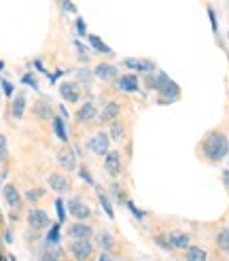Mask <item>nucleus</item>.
I'll return each instance as SVG.
<instances>
[{"mask_svg": "<svg viewBox=\"0 0 229 261\" xmlns=\"http://www.w3.org/2000/svg\"><path fill=\"white\" fill-rule=\"evenodd\" d=\"M2 89H4L6 95H11L13 94V83L11 81H2Z\"/></svg>", "mask_w": 229, "mask_h": 261, "instance_id": "40", "label": "nucleus"}, {"mask_svg": "<svg viewBox=\"0 0 229 261\" xmlns=\"http://www.w3.org/2000/svg\"><path fill=\"white\" fill-rule=\"evenodd\" d=\"M223 183H225V187L229 189V170L223 172Z\"/></svg>", "mask_w": 229, "mask_h": 261, "instance_id": "43", "label": "nucleus"}, {"mask_svg": "<svg viewBox=\"0 0 229 261\" xmlns=\"http://www.w3.org/2000/svg\"><path fill=\"white\" fill-rule=\"evenodd\" d=\"M49 214H47V210H43V208H32L30 213H28V225L32 229H45V227H49Z\"/></svg>", "mask_w": 229, "mask_h": 261, "instance_id": "3", "label": "nucleus"}, {"mask_svg": "<svg viewBox=\"0 0 229 261\" xmlns=\"http://www.w3.org/2000/svg\"><path fill=\"white\" fill-rule=\"evenodd\" d=\"M108 136H113V140H123V136H125V125L119 121V117L114 119V121H111V134Z\"/></svg>", "mask_w": 229, "mask_h": 261, "instance_id": "23", "label": "nucleus"}, {"mask_svg": "<svg viewBox=\"0 0 229 261\" xmlns=\"http://www.w3.org/2000/svg\"><path fill=\"white\" fill-rule=\"evenodd\" d=\"M216 244H219L221 251L229 253V227H225V229H221V232H219V236H216Z\"/></svg>", "mask_w": 229, "mask_h": 261, "instance_id": "26", "label": "nucleus"}, {"mask_svg": "<svg viewBox=\"0 0 229 261\" xmlns=\"http://www.w3.org/2000/svg\"><path fill=\"white\" fill-rule=\"evenodd\" d=\"M123 66L138 70V72H155V64L149 62V60H138V57H125Z\"/></svg>", "mask_w": 229, "mask_h": 261, "instance_id": "14", "label": "nucleus"}, {"mask_svg": "<svg viewBox=\"0 0 229 261\" xmlns=\"http://www.w3.org/2000/svg\"><path fill=\"white\" fill-rule=\"evenodd\" d=\"M119 113H121L119 102L111 100V102H106V106H104V108H102V113H100L98 121H100V123H111V121H114V119L119 117Z\"/></svg>", "mask_w": 229, "mask_h": 261, "instance_id": "11", "label": "nucleus"}, {"mask_svg": "<svg viewBox=\"0 0 229 261\" xmlns=\"http://www.w3.org/2000/svg\"><path fill=\"white\" fill-rule=\"evenodd\" d=\"M70 253L74 255L76 261H85L93 255V246L89 240H74L72 244H70Z\"/></svg>", "mask_w": 229, "mask_h": 261, "instance_id": "4", "label": "nucleus"}, {"mask_svg": "<svg viewBox=\"0 0 229 261\" xmlns=\"http://www.w3.org/2000/svg\"><path fill=\"white\" fill-rule=\"evenodd\" d=\"M178 95H181V87L174 81H170L163 89H159V104H172L178 100Z\"/></svg>", "mask_w": 229, "mask_h": 261, "instance_id": "7", "label": "nucleus"}, {"mask_svg": "<svg viewBox=\"0 0 229 261\" xmlns=\"http://www.w3.org/2000/svg\"><path fill=\"white\" fill-rule=\"evenodd\" d=\"M4 157H6V138L0 134V164L4 162Z\"/></svg>", "mask_w": 229, "mask_h": 261, "instance_id": "35", "label": "nucleus"}, {"mask_svg": "<svg viewBox=\"0 0 229 261\" xmlns=\"http://www.w3.org/2000/svg\"><path fill=\"white\" fill-rule=\"evenodd\" d=\"M208 255L204 248H197V246H189L187 248V261H206Z\"/></svg>", "mask_w": 229, "mask_h": 261, "instance_id": "24", "label": "nucleus"}, {"mask_svg": "<svg viewBox=\"0 0 229 261\" xmlns=\"http://www.w3.org/2000/svg\"><path fill=\"white\" fill-rule=\"evenodd\" d=\"M0 225H2V214H0Z\"/></svg>", "mask_w": 229, "mask_h": 261, "instance_id": "47", "label": "nucleus"}, {"mask_svg": "<svg viewBox=\"0 0 229 261\" xmlns=\"http://www.w3.org/2000/svg\"><path fill=\"white\" fill-rule=\"evenodd\" d=\"M204 159H208L210 164H219L227 157L229 153V142H227V136L219 130L210 132L206 138L202 140V146H200Z\"/></svg>", "mask_w": 229, "mask_h": 261, "instance_id": "1", "label": "nucleus"}, {"mask_svg": "<svg viewBox=\"0 0 229 261\" xmlns=\"http://www.w3.org/2000/svg\"><path fill=\"white\" fill-rule=\"evenodd\" d=\"M47 240H49V242H57V240H60V225L51 227V232H49V236H47Z\"/></svg>", "mask_w": 229, "mask_h": 261, "instance_id": "34", "label": "nucleus"}, {"mask_svg": "<svg viewBox=\"0 0 229 261\" xmlns=\"http://www.w3.org/2000/svg\"><path fill=\"white\" fill-rule=\"evenodd\" d=\"M43 195H45V189H28V193H25L30 204H38V200H43Z\"/></svg>", "mask_w": 229, "mask_h": 261, "instance_id": "27", "label": "nucleus"}, {"mask_svg": "<svg viewBox=\"0 0 229 261\" xmlns=\"http://www.w3.org/2000/svg\"><path fill=\"white\" fill-rule=\"evenodd\" d=\"M89 38V45H92V49H95V53H102V55H113V49L108 47V45L102 41L100 36H95V34H87Z\"/></svg>", "mask_w": 229, "mask_h": 261, "instance_id": "22", "label": "nucleus"}, {"mask_svg": "<svg viewBox=\"0 0 229 261\" xmlns=\"http://www.w3.org/2000/svg\"><path fill=\"white\" fill-rule=\"evenodd\" d=\"M117 85L121 92H127V94H136L140 89V81L136 74H123V76H117Z\"/></svg>", "mask_w": 229, "mask_h": 261, "instance_id": "12", "label": "nucleus"}, {"mask_svg": "<svg viewBox=\"0 0 229 261\" xmlns=\"http://www.w3.org/2000/svg\"><path fill=\"white\" fill-rule=\"evenodd\" d=\"M68 236H70V238H74V240H89L93 236V229L89 225H85V223L76 221L74 225L68 227Z\"/></svg>", "mask_w": 229, "mask_h": 261, "instance_id": "10", "label": "nucleus"}, {"mask_svg": "<svg viewBox=\"0 0 229 261\" xmlns=\"http://www.w3.org/2000/svg\"><path fill=\"white\" fill-rule=\"evenodd\" d=\"M23 113H25V95L17 94L11 102V115H13V119H22Z\"/></svg>", "mask_w": 229, "mask_h": 261, "instance_id": "21", "label": "nucleus"}, {"mask_svg": "<svg viewBox=\"0 0 229 261\" xmlns=\"http://www.w3.org/2000/svg\"><path fill=\"white\" fill-rule=\"evenodd\" d=\"M60 6L66 13H76V6H74V2L72 0H60Z\"/></svg>", "mask_w": 229, "mask_h": 261, "instance_id": "32", "label": "nucleus"}, {"mask_svg": "<svg viewBox=\"0 0 229 261\" xmlns=\"http://www.w3.org/2000/svg\"><path fill=\"white\" fill-rule=\"evenodd\" d=\"M100 244L104 246V248H111L113 246V236L108 234V232H102L100 234Z\"/></svg>", "mask_w": 229, "mask_h": 261, "instance_id": "30", "label": "nucleus"}, {"mask_svg": "<svg viewBox=\"0 0 229 261\" xmlns=\"http://www.w3.org/2000/svg\"><path fill=\"white\" fill-rule=\"evenodd\" d=\"M108 144H111V136L104 134V132H98L95 136L89 138V142H87L89 151L95 153V155H106V153H108Z\"/></svg>", "mask_w": 229, "mask_h": 261, "instance_id": "2", "label": "nucleus"}, {"mask_svg": "<svg viewBox=\"0 0 229 261\" xmlns=\"http://www.w3.org/2000/svg\"><path fill=\"white\" fill-rule=\"evenodd\" d=\"M49 187L53 191H57V193H64V191H68L70 181L62 174V172H53V174H49Z\"/></svg>", "mask_w": 229, "mask_h": 261, "instance_id": "15", "label": "nucleus"}, {"mask_svg": "<svg viewBox=\"0 0 229 261\" xmlns=\"http://www.w3.org/2000/svg\"><path fill=\"white\" fill-rule=\"evenodd\" d=\"M151 76L146 79V87H151V89H163L165 85L170 83V79H168V74L165 72H149Z\"/></svg>", "mask_w": 229, "mask_h": 261, "instance_id": "19", "label": "nucleus"}, {"mask_svg": "<svg viewBox=\"0 0 229 261\" xmlns=\"http://www.w3.org/2000/svg\"><path fill=\"white\" fill-rule=\"evenodd\" d=\"M0 70H4V62L2 60H0Z\"/></svg>", "mask_w": 229, "mask_h": 261, "instance_id": "46", "label": "nucleus"}, {"mask_svg": "<svg viewBox=\"0 0 229 261\" xmlns=\"http://www.w3.org/2000/svg\"><path fill=\"white\" fill-rule=\"evenodd\" d=\"M208 15H210V24H212V30H214V34H216V32H219V25H216V15H214V11L208 9Z\"/></svg>", "mask_w": 229, "mask_h": 261, "instance_id": "38", "label": "nucleus"}, {"mask_svg": "<svg viewBox=\"0 0 229 261\" xmlns=\"http://www.w3.org/2000/svg\"><path fill=\"white\" fill-rule=\"evenodd\" d=\"M60 95L70 104H74V102L81 100V89L76 83H62L60 85Z\"/></svg>", "mask_w": 229, "mask_h": 261, "instance_id": "13", "label": "nucleus"}, {"mask_svg": "<svg viewBox=\"0 0 229 261\" xmlns=\"http://www.w3.org/2000/svg\"><path fill=\"white\" fill-rule=\"evenodd\" d=\"M4 200L9 204L11 208H19V204H22V195H19V191L15 185H4Z\"/></svg>", "mask_w": 229, "mask_h": 261, "instance_id": "17", "label": "nucleus"}, {"mask_svg": "<svg viewBox=\"0 0 229 261\" xmlns=\"http://www.w3.org/2000/svg\"><path fill=\"white\" fill-rule=\"evenodd\" d=\"M4 240H6V242H13V236H11V232H6V234H4Z\"/></svg>", "mask_w": 229, "mask_h": 261, "instance_id": "44", "label": "nucleus"}, {"mask_svg": "<svg viewBox=\"0 0 229 261\" xmlns=\"http://www.w3.org/2000/svg\"><path fill=\"white\" fill-rule=\"evenodd\" d=\"M125 206H127V208H130V210H132V214H134V216H136V219H138V221H140V219H142V216H144V213H140V210L136 208V204H134L132 200H127V202H125Z\"/></svg>", "mask_w": 229, "mask_h": 261, "instance_id": "31", "label": "nucleus"}, {"mask_svg": "<svg viewBox=\"0 0 229 261\" xmlns=\"http://www.w3.org/2000/svg\"><path fill=\"white\" fill-rule=\"evenodd\" d=\"M68 213L72 214L76 221H85V219L92 216V210H89V206L85 202H81L79 197H74V200L68 202Z\"/></svg>", "mask_w": 229, "mask_h": 261, "instance_id": "5", "label": "nucleus"}, {"mask_svg": "<svg viewBox=\"0 0 229 261\" xmlns=\"http://www.w3.org/2000/svg\"><path fill=\"white\" fill-rule=\"evenodd\" d=\"M93 74L98 76V79H102V81H113V79H117V76H119V70H117V66H113V64L102 62V64H95Z\"/></svg>", "mask_w": 229, "mask_h": 261, "instance_id": "9", "label": "nucleus"}, {"mask_svg": "<svg viewBox=\"0 0 229 261\" xmlns=\"http://www.w3.org/2000/svg\"><path fill=\"white\" fill-rule=\"evenodd\" d=\"M98 197H100V204H102V208H104V213H106V214L113 219V216H114V213H113V208H111V202H108V197H106L104 193H102L100 189H98Z\"/></svg>", "mask_w": 229, "mask_h": 261, "instance_id": "28", "label": "nucleus"}, {"mask_svg": "<svg viewBox=\"0 0 229 261\" xmlns=\"http://www.w3.org/2000/svg\"><path fill=\"white\" fill-rule=\"evenodd\" d=\"M76 30H79V36H87V30H85V22H83V17H76Z\"/></svg>", "mask_w": 229, "mask_h": 261, "instance_id": "37", "label": "nucleus"}, {"mask_svg": "<svg viewBox=\"0 0 229 261\" xmlns=\"http://www.w3.org/2000/svg\"><path fill=\"white\" fill-rule=\"evenodd\" d=\"M113 191H114V197L123 202V191H121V187H119V185H113Z\"/></svg>", "mask_w": 229, "mask_h": 261, "instance_id": "41", "label": "nucleus"}, {"mask_svg": "<svg viewBox=\"0 0 229 261\" xmlns=\"http://www.w3.org/2000/svg\"><path fill=\"white\" fill-rule=\"evenodd\" d=\"M53 119V130H55V136L62 140V142H66L68 140V134H66V127H64V121L60 117H51Z\"/></svg>", "mask_w": 229, "mask_h": 261, "instance_id": "25", "label": "nucleus"}, {"mask_svg": "<svg viewBox=\"0 0 229 261\" xmlns=\"http://www.w3.org/2000/svg\"><path fill=\"white\" fill-rule=\"evenodd\" d=\"M79 176H81L85 183H89V185H95V181L92 178V174H89V172H87V168H79Z\"/></svg>", "mask_w": 229, "mask_h": 261, "instance_id": "33", "label": "nucleus"}, {"mask_svg": "<svg viewBox=\"0 0 229 261\" xmlns=\"http://www.w3.org/2000/svg\"><path fill=\"white\" fill-rule=\"evenodd\" d=\"M155 242H157L159 246H163V248H172V246H170V242H168V240H163V236H155Z\"/></svg>", "mask_w": 229, "mask_h": 261, "instance_id": "39", "label": "nucleus"}, {"mask_svg": "<svg viewBox=\"0 0 229 261\" xmlns=\"http://www.w3.org/2000/svg\"><path fill=\"white\" fill-rule=\"evenodd\" d=\"M34 115L38 119H51L53 117V108H51L49 100H36L34 102Z\"/></svg>", "mask_w": 229, "mask_h": 261, "instance_id": "20", "label": "nucleus"}, {"mask_svg": "<svg viewBox=\"0 0 229 261\" xmlns=\"http://www.w3.org/2000/svg\"><path fill=\"white\" fill-rule=\"evenodd\" d=\"M95 115H98V108H95L93 102H85V104H81L79 106V111H76L74 115V119H76V123H89V121H93L95 119Z\"/></svg>", "mask_w": 229, "mask_h": 261, "instance_id": "6", "label": "nucleus"}, {"mask_svg": "<svg viewBox=\"0 0 229 261\" xmlns=\"http://www.w3.org/2000/svg\"><path fill=\"white\" fill-rule=\"evenodd\" d=\"M100 261H111V259H108V255H100Z\"/></svg>", "mask_w": 229, "mask_h": 261, "instance_id": "45", "label": "nucleus"}, {"mask_svg": "<svg viewBox=\"0 0 229 261\" xmlns=\"http://www.w3.org/2000/svg\"><path fill=\"white\" fill-rule=\"evenodd\" d=\"M168 242H170V246L172 248H189V234H183V232H172L168 236Z\"/></svg>", "mask_w": 229, "mask_h": 261, "instance_id": "18", "label": "nucleus"}, {"mask_svg": "<svg viewBox=\"0 0 229 261\" xmlns=\"http://www.w3.org/2000/svg\"><path fill=\"white\" fill-rule=\"evenodd\" d=\"M57 164L62 166L64 170H74L76 168V155L72 149H62L57 153Z\"/></svg>", "mask_w": 229, "mask_h": 261, "instance_id": "16", "label": "nucleus"}, {"mask_svg": "<svg viewBox=\"0 0 229 261\" xmlns=\"http://www.w3.org/2000/svg\"><path fill=\"white\" fill-rule=\"evenodd\" d=\"M22 83H25V85H30V87L38 89V83H36V79H34L32 74H23V76H22Z\"/></svg>", "mask_w": 229, "mask_h": 261, "instance_id": "36", "label": "nucleus"}, {"mask_svg": "<svg viewBox=\"0 0 229 261\" xmlns=\"http://www.w3.org/2000/svg\"><path fill=\"white\" fill-rule=\"evenodd\" d=\"M55 210H57V221H60V223L66 221V210H64V202L62 200H55Z\"/></svg>", "mask_w": 229, "mask_h": 261, "instance_id": "29", "label": "nucleus"}, {"mask_svg": "<svg viewBox=\"0 0 229 261\" xmlns=\"http://www.w3.org/2000/svg\"><path fill=\"white\" fill-rule=\"evenodd\" d=\"M104 170L108 172L111 176H119L121 174V155L117 151H108L104 155Z\"/></svg>", "mask_w": 229, "mask_h": 261, "instance_id": "8", "label": "nucleus"}, {"mask_svg": "<svg viewBox=\"0 0 229 261\" xmlns=\"http://www.w3.org/2000/svg\"><path fill=\"white\" fill-rule=\"evenodd\" d=\"M43 261H57V255L55 253H45L43 255Z\"/></svg>", "mask_w": 229, "mask_h": 261, "instance_id": "42", "label": "nucleus"}]
</instances>
